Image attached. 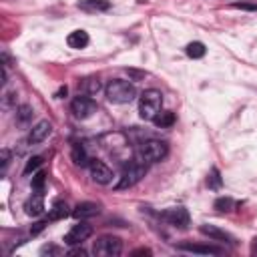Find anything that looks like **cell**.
<instances>
[{
    "label": "cell",
    "mask_w": 257,
    "mask_h": 257,
    "mask_svg": "<svg viewBox=\"0 0 257 257\" xmlns=\"http://www.w3.org/2000/svg\"><path fill=\"white\" fill-rule=\"evenodd\" d=\"M105 94H107V101L115 103V105H125V103H131L137 99V88L133 83L123 81V79H115L105 86Z\"/></svg>",
    "instance_id": "cell-1"
},
{
    "label": "cell",
    "mask_w": 257,
    "mask_h": 257,
    "mask_svg": "<svg viewBox=\"0 0 257 257\" xmlns=\"http://www.w3.org/2000/svg\"><path fill=\"white\" fill-rule=\"evenodd\" d=\"M147 175V163L143 159H135V161H128V163L123 167L121 171V177L115 185V189H128V187H135L143 177Z\"/></svg>",
    "instance_id": "cell-2"
},
{
    "label": "cell",
    "mask_w": 257,
    "mask_h": 257,
    "mask_svg": "<svg viewBox=\"0 0 257 257\" xmlns=\"http://www.w3.org/2000/svg\"><path fill=\"white\" fill-rule=\"evenodd\" d=\"M163 107V94L157 88H149L139 96V115L145 121H153Z\"/></svg>",
    "instance_id": "cell-3"
},
{
    "label": "cell",
    "mask_w": 257,
    "mask_h": 257,
    "mask_svg": "<svg viewBox=\"0 0 257 257\" xmlns=\"http://www.w3.org/2000/svg\"><path fill=\"white\" fill-rule=\"evenodd\" d=\"M121 251H123V241L115 235H103L92 245V253L96 257H119Z\"/></svg>",
    "instance_id": "cell-4"
},
{
    "label": "cell",
    "mask_w": 257,
    "mask_h": 257,
    "mask_svg": "<svg viewBox=\"0 0 257 257\" xmlns=\"http://www.w3.org/2000/svg\"><path fill=\"white\" fill-rule=\"evenodd\" d=\"M167 155H169V145L165 141L151 139L141 147V159L145 163H161Z\"/></svg>",
    "instance_id": "cell-5"
},
{
    "label": "cell",
    "mask_w": 257,
    "mask_h": 257,
    "mask_svg": "<svg viewBox=\"0 0 257 257\" xmlns=\"http://www.w3.org/2000/svg\"><path fill=\"white\" fill-rule=\"evenodd\" d=\"M71 111H73L75 119L85 121V119H88V117H92L96 113V103L90 99L88 94H79L71 103Z\"/></svg>",
    "instance_id": "cell-6"
},
{
    "label": "cell",
    "mask_w": 257,
    "mask_h": 257,
    "mask_svg": "<svg viewBox=\"0 0 257 257\" xmlns=\"http://www.w3.org/2000/svg\"><path fill=\"white\" fill-rule=\"evenodd\" d=\"M92 235V225H88L85 219L79 221L77 225H73L71 231L64 235V243L67 245H81L83 241H86Z\"/></svg>",
    "instance_id": "cell-7"
},
{
    "label": "cell",
    "mask_w": 257,
    "mask_h": 257,
    "mask_svg": "<svg viewBox=\"0 0 257 257\" xmlns=\"http://www.w3.org/2000/svg\"><path fill=\"white\" fill-rule=\"evenodd\" d=\"M161 219L167 221L169 225H173V227H177V229H187L189 223H191L189 211L183 209V207H173V209L163 211V213H161Z\"/></svg>",
    "instance_id": "cell-8"
},
{
    "label": "cell",
    "mask_w": 257,
    "mask_h": 257,
    "mask_svg": "<svg viewBox=\"0 0 257 257\" xmlns=\"http://www.w3.org/2000/svg\"><path fill=\"white\" fill-rule=\"evenodd\" d=\"M88 169H90V177H92V181L94 183H99V185H109L111 181H113V169L107 165V163H103V161H96V159H92L90 163H88Z\"/></svg>",
    "instance_id": "cell-9"
},
{
    "label": "cell",
    "mask_w": 257,
    "mask_h": 257,
    "mask_svg": "<svg viewBox=\"0 0 257 257\" xmlns=\"http://www.w3.org/2000/svg\"><path fill=\"white\" fill-rule=\"evenodd\" d=\"M199 231L205 235V237H209V239H213V241H221V243H229V245H235L237 241H235V237L231 235V233H227V231H223V229H219V227H215V225H201L199 227Z\"/></svg>",
    "instance_id": "cell-10"
},
{
    "label": "cell",
    "mask_w": 257,
    "mask_h": 257,
    "mask_svg": "<svg viewBox=\"0 0 257 257\" xmlns=\"http://www.w3.org/2000/svg\"><path fill=\"white\" fill-rule=\"evenodd\" d=\"M50 133H52V125H50L48 121H41V123H37L35 127L30 128L28 143H30V145H39V143H43L44 139H48Z\"/></svg>",
    "instance_id": "cell-11"
},
{
    "label": "cell",
    "mask_w": 257,
    "mask_h": 257,
    "mask_svg": "<svg viewBox=\"0 0 257 257\" xmlns=\"http://www.w3.org/2000/svg\"><path fill=\"white\" fill-rule=\"evenodd\" d=\"M177 249L179 251H187V253H197V255H223L225 253L221 247L201 245V243H179Z\"/></svg>",
    "instance_id": "cell-12"
},
{
    "label": "cell",
    "mask_w": 257,
    "mask_h": 257,
    "mask_svg": "<svg viewBox=\"0 0 257 257\" xmlns=\"http://www.w3.org/2000/svg\"><path fill=\"white\" fill-rule=\"evenodd\" d=\"M101 213V207L96 205V203H90V201H85V203H79L73 211V217L83 221V219H90L94 215H99Z\"/></svg>",
    "instance_id": "cell-13"
},
{
    "label": "cell",
    "mask_w": 257,
    "mask_h": 257,
    "mask_svg": "<svg viewBox=\"0 0 257 257\" xmlns=\"http://www.w3.org/2000/svg\"><path fill=\"white\" fill-rule=\"evenodd\" d=\"M24 211H26V215H30V217H39V215H43V211H44L43 193H37V195H32V197L24 203Z\"/></svg>",
    "instance_id": "cell-14"
},
{
    "label": "cell",
    "mask_w": 257,
    "mask_h": 257,
    "mask_svg": "<svg viewBox=\"0 0 257 257\" xmlns=\"http://www.w3.org/2000/svg\"><path fill=\"white\" fill-rule=\"evenodd\" d=\"M88 32H85V30H73L71 35L67 37V44L71 46V48H77V50H81V48H85L86 44H88Z\"/></svg>",
    "instance_id": "cell-15"
},
{
    "label": "cell",
    "mask_w": 257,
    "mask_h": 257,
    "mask_svg": "<svg viewBox=\"0 0 257 257\" xmlns=\"http://www.w3.org/2000/svg\"><path fill=\"white\" fill-rule=\"evenodd\" d=\"M79 8L86 12H107L111 8V2L109 0H81Z\"/></svg>",
    "instance_id": "cell-16"
},
{
    "label": "cell",
    "mask_w": 257,
    "mask_h": 257,
    "mask_svg": "<svg viewBox=\"0 0 257 257\" xmlns=\"http://www.w3.org/2000/svg\"><path fill=\"white\" fill-rule=\"evenodd\" d=\"M153 123H155L159 128H169V127L175 125V113H173V111H161V113L153 119Z\"/></svg>",
    "instance_id": "cell-17"
},
{
    "label": "cell",
    "mask_w": 257,
    "mask_h": 257,
    "mask_svg": "<svg viewBox=\"0 0 257 257\" xmlns=\"http://www.w3.org/2000/svg\"><path fill=\"white\" fill-rule=\"evenodd\" d=\"M67 215H69V205L64 203V201H56L50 207V211H48V219L50 221H60V219H64Z\"/></svg>",
    "instance_id": "cell-18"
},
{
    "label": "cell",
    "mask_w": 257,
    "mask_h": 257,
    "mask_svg": "<svg viewBox=\"0 0 257 257\" xmlns=\"http://www.w3.org/2000/svg\"><path fill=\"white\" fill-rule=\"evenodd\" d=\"M73 161H75V165H79V167H85V165L90 163V159L86 157V151H85V147L81 143L73 145Z\"/></svg>",
    "instance_id": "cell-19"
},
{
    "label": "cell",
    "mask_w": 257,
    "mask_h": 257,
    "mask_svg": "<svg viewBox=\"0 0 257 257\" xmlns=\"http://www.w3.org/2000/svg\"><path fill=\"white\" fill-rule=\"evenodd\" d=\"M205 52H207V48H205V44L199 43V41L187 44V56H189V58H203Z\"/></svg>",
    "instance_id": "cell-20"
},
{
    "label": "cell",
    "mask_w": 257,
    "mask_h": 257,
    "mask_svg": "<svg viewBox=\"0 0 257 257\" xmlns=\"http://www.w3.org/2000/svg\"><path fill=\"white\" fill-rule=\"evenodd\" d=\"M32 115H35V111H32L30 105H20V107L16 109V123H18V125H26V123L32 119Z\"/></svg>",
    "instance_id": "cell-21"
},
{
    "label": "cell",
    "mask_w": 257,
    "mask_h": 257,
    "mask_svg": "<svg viewBox=\"0 0 257 257\" xmlns=\"http://www.w3.org/2000/svg\"><path fill=\"white\" fill-rule=\"evenodd\" d=\"M83 90H85L86 94H96V92L101 90V81L94 79V77L85 79V81H83Z\"/></svg>",
    "instance_id": "cell-22"
},
{
    "label": "cell",
    "mask_w": 257,
    "mask_h": 257,
    "mask_svg": "<svg viewBox=\"0 0 257 257\" xmlns=\"http://www.w3.org/2000/svg\"><path fill=\"white\" fill-rule=\"evenodd\" d=\"M233 205H235V201H233L231 197H219L213 207H215L219 213H229V211L233 209Z\"/></svg>",
    "instance_id": "cell-23"
},
{
    "label": "cell",
    "mask_w": 257,
    "mask_h": 257,
    "mask_svg": "<svg viewBox=\"0 0 257 257\" xmlns=\"http://www.w3.org/2000/svg\"><path fill=\"white\" fill-rule=\"evenodd\" d=\"M44 185H46V173L44 171H39L35 177H32V189L37 193H43L44 191Z\"/></svg>",
    "instance_id": "cell-24"
},
{
    "label": "cell",
    "mask_w": 257,
    "mask_h": 257,
    "mask_svg": "<svg viewBox=\"0 0 257 257\" xmlns=\"http://www.w3.org/2000/svg\"><path fill=\"white\" fill-rule=\"evenodd\" d=\"M221 173L217 171V169H211V173H209V177H207V185H209V189H221Z\"/></svg>",
    "instance_id": "cell-25"
},
{
    "label": "cell",
    "mask_w": 257,
    "mask_h": 257,
    "mask_svg": "<svg viewBox=\"0 0 257 257\" xmlns=\"http://www.w3.org/2000/svg\"><path fill=\"white\" fill-rule=\"evenodd\" d=\"M41 165H43V157H30L26 167H24V175H30L32 171H37Z\"/></svg>",
    "instance_id": "cell-26"
},
{
    "label": "cell",
    "mask_w": 257,
    "mask_h": 257,
    "mask_svg": "<svg viewBox=\"0 0 257 257\" xmlns=\"http://www.w3.org/2000/svg\"><path fill=\"white\" fill-rule=\"evenodd\" d=\"M48 221H50V219H44V221H37V223H35V225H32V227H30V235H32V237H37L39 233H43V231L46 229Z\"/></svg>",
    "instance_id": "cell-27"
},
{
    "label": "cell",
    "mask_w": 257,
    "mask_h": 257,
    "mask_svg": "<svg viewBox=\"0 0 257 257\" xmlns=\"http://www.w3.org/2000/svg\"><path fill=\"white\" fill-rule=\"evenodd\" d=\"M231 6H233V8H237V10H249V12H257V4H253V2H233Z\"/></svg>",
    "instance_id": "cell-28"
},
{
    "label": "cell",
    "mask_w": 257,
    "mask_h": 257,
    "mask_svg": "<svg viewBox=\"0 0 257 257\" xmlns=\"http://www.w3.org/2000/svg\"><path fill=\"white\" fill-rule=\"evenodd\" d=\"M0 161H2V173H6V169H8V165H10V151H8V149L0 151Z\"/></svg>",
    "instance_id": "cell-29"
},
{
    "label": "cell",
    "mask_w": 257,
    "mask_h": 257,
    "mask_svg": "<svg viewBox=\"0 0 257 257\" xmlns=\"http://www.w3.org/2000/svg\"><path fill=\"white\" fill-rule=\"evenodd\" d=\"M41 255H60V249L56 245H44L41 249Z\"/></svg>",
    "instance_id": "cell-30"
},
{
    "label": "cell",
    "mask_w": 257,
    "mask_h": 257,
    "mask_svg": "<svg viewBox=\"0 0 257 257\" xmlns=\"http://www.w3.org/2000/svg\"><path fill=\"white\" fill-rule=\"evenodd\" d=\"M69 255H77V257H86V251L81 247V249H71Z\"/></svg>",
    "instance_id": "cell-31"
},
{
    "label": "cell",
    "mask_w": 257,
    "mask_h": 257,
    "mask_svg": "<svg viewBox=\"0 0 257 257\" xmlns=\"http://www.w3.org/2000/svg\"><path fill=\"white\" fill-rule=\"evenodd\" d=\"M62 96H67V86H60L56 92V99H62Z\"/></svg>",
    "instance_id": "cell-32"
},
{
    "label": "cell",
    "mask_w": 257,
    "mask_h": 257,
    "mask_svg": "<svg viewBox=\"0 0 257 257\" xmlns=\"http://www.w3.org/2000/svg\"><path fill=\"white\" fill-rule=\"evenodd\" d=\"M133 255H151V249H145V247H143V249H137Z\"/></svg>",
    "instance_id": "cell-33"
},
{
    "label": "cell",
    "mask_w": 257,
    "mask_h": 257,
    "mask_svg": "<svg viewBox=\"0 0 257 257\" xmlns=\"http://www.w3.org/2000/svg\"><path fill=\"white\" fill-rule=\"evenodd\" d=\"M251 253H253V255H257V239L253 241V247H251Z\"/></svg>",
    "instance_id": "cell-34"
}]
</instances>
